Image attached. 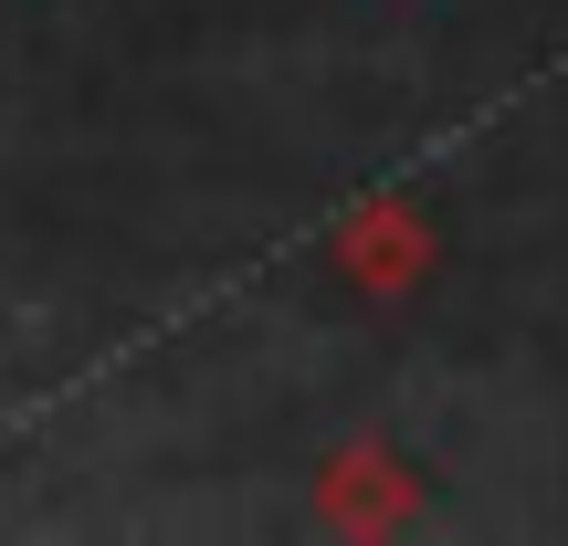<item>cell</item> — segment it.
Here are the masks:
<instances>
[{
	"mask_svg": "<svg viewBox=\"0 0 568 546\" xmlns=\"http://www.w3.org/2000/svg\"><path fill=\"white\" fill-rule=\"evenodd\" d=\"M422 515V473L389 442H337L316 463V526L326 536H400Z\"/></svg>",
	"mask_w": 568,
	"mask_h": 546,
	"instance_id": "cell-2",
	"label": "cell"
},
{
	"mask_svg": "<svg viewBox=\"0 0 568 546\" xmlns=\"http://www.w3.org/2000/svg\"><path fill=\"white\" fill-rule=\"evenodd\" d=\"M326 264L358 284L368 305H400V295H422V284H432L443 231H432V210L410 200V189H379V200H358L337 231H326Z\"/></svg>",
	"mask_w": 568,
	"mask_h": 546,
	"instance_id": "cell-1",
	"label": "cell"
}]
</instances>
